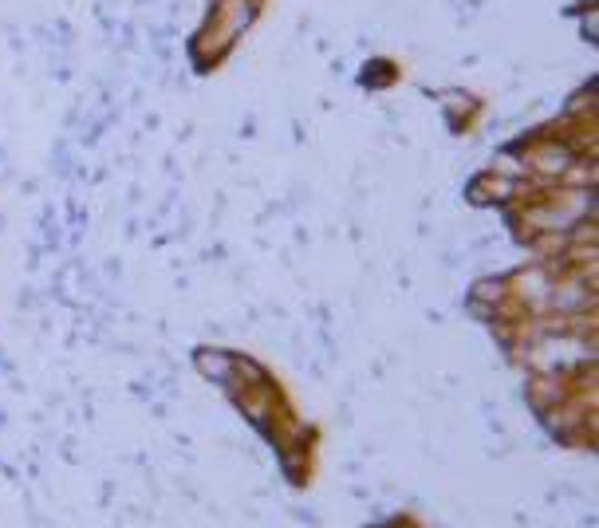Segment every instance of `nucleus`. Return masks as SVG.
I'll return each instance as SVG.
<instances>
[{
	"label": "nucleus",
	"mask_w": 599,
	"mask_h": 528,
	"mask_svg": "<svg viewBox=\"0 0 599 528\" xmlns=\"http://www.w3.org/2000/svg\"><path fill=\"white\" fill-rule=\"evenodd\" d=\"M198 371L209 379V383H221V387H229L233 383V355L229 351H198Z\"/></svg>",
	"instance_id": "nucleus-2"
},
{
	"label": "nucleus",
	"mask_w": 599,
	"mask_h": 528,
	"mask_svg": "<svg viewBox=\"0 0 599 528\" xmlns=\"http://www.w3.org/2000/svg\"><path fill=\"white\" fill-rule=\"evenodd\" d=\"M576 162V154L564 142H536L525 154V170H533L540 178H564V170Z\"/></svg>",
	"instance_id": "nucleus-1"
},
{
	"label": "nucleus",
	"mask_w": 599,
	"mask_h": 528,
	"mask_svg": "<svg viewBox=\"0 0 599 528\" xmlns=\"http://www.w3.org/2000/svg\"><path fill=\"white\" fill-rule=\"evenodd\" d=\"M233 375H241L245 387H265L268 383V371L261 363H253L249 355H233ZM245 387H241V391H245Z\"/></svg>",
	"instance_id": "nucleus-3"
}]
</instances>
